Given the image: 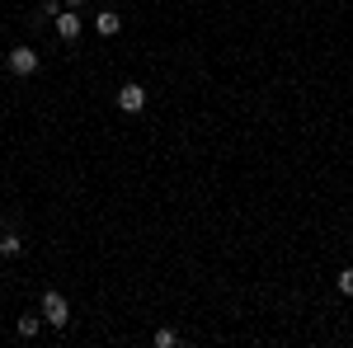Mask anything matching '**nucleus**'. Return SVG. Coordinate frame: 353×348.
<instances>
[{"label":"nucleus","instance_id":"1","mask_svg":"<svg viewBox=\"0 0 353 348\" xmlns=\"http://www.w3.org/2000/svg\"><path fill=\"white\" fill-rule=\"evenodd\" d=\"M43 320L52 325V329H66V325H71V306H66V296H61V292L43 296Z\"/></svg>","mask_w":353,"mask_h":348},{"label":"nucleus","instance_id":"2","mask_svg":"<svg viewBox=\"0 0 353 348\" xmlns=\"http://www.w3.org/2000/svg\"><path fill=\"white\" fill-rule=\"evenodd\" d=\"M5 66H10V76H19V81H24V76H38V52H33V48H14Z\"/></svg>","mask_w":353,"mask_h":348},{"label":"nucleus","instance_id":"3","mask_svg":"<svg viewBox=\"0 0 353 348\" xmlns=\"http://www.w3.org/2000/svg\"><path fill=\"white\" fill-rule=\"evenodd\" d=\"M52 24H57V38H61V43H76V38H81V28H85V19L76 14V10H61Z\"/></svg>","mask_w":353,"mask_h":348},{"label":"nucleus","instance_id":"4","mask_svg":"<svg viewBox=\"0 0 353 348\" xmlns=\"http://www.w3.org/2000/svg\"><path fill=\"white\" fill-rule=\"evenodd\" d=\"M118 108H123V113H141V108H146V90H141L137 81H128L123 90H118Z\"/></svg>","mask_w":353,"mask_h":348},{"label":"nucleus","instance_id":"5","mask_svg":"<svg viewBox=\"0 0 353 348\" xmlns=\"http://www.w3.org/2000/svg\"><path fill=\"white\" fill-rule=\"evenodd\" d=\"M118 28H123V14H118V10H99V14H94V33H99V38H113Z\"/></svg>","mask_w":353,"mask_h":348},{"label":"nucleus","instance_id":"6","mask_svg":"<svg viewBox=\"0 0 353 348\" xmlns=\"http://www.w3.org/2000/svg\"><path fill=\"white\" fill-rule=\"evenodd\" d=\"M43 325H48V320H43V311H38V316H19V320H14V329H19V339H33Z\"/></svg>","mask_w":353,"mask_h":348},{"label":"nucleus","instance_id":"7","mask_svg":"<svg viewBox=\"0 0 353 348\" xmlns=\"http://www.w3.org/2000/svg\"><path fill=\"white\" fill-rule=\"evenodd\" d=\"M0 254H5V259H19V254H24V236H14V231L0 236Z\"/></svg>","mask_w":353,"mask_h":348},{"label":"nucleus","instance_id":"8","mask_svg":"<svg viewBox=\"0 0 353 348\" xmlns=\"http://www.w3.org/2000/svg\"><path fill=\"white\" fill-rule=\"evenodd\" d=\"M151 339H156V348H174V344H179V334H174V329H156Z\"/></svg>","mask_w":353,"mask_h":348},{"label":"nucleus","instance_id":"9","mask_svg":"<svg viewBox=\"0 0 353 348\" xmlns=\"http://www.w3.org/2000/svg\"><path fill=\"white\" fill-rule=\"evenodd\" d=\"M334 287H339V292H344V296H353V268H344V273L334 278Z\"/></svg>","mask_w":353,"mask_h":348},{"label":"nucleus","instance_id":"10","mask_svg":"<svg viewBox=\"0 0 353 348\" xmlns=\"http://www.w3.org/2000/svg\"><path fill=\"white\" fill-rule=\"evenodd\" d=\"M61 10H66V0H43V14H52V19H57Z\"/></svg>","mask_w":353,"mask_h":348},{"label":"nucleus","instance_id":"11","mask_svg":"<svg viewBox=\"0 0 353 348\" xmlns=\"http://www.w3.org/2000/svg\"><path fill=\"white\" fill-rule=\"evenodd\" d=\"M81 5H85V0H66V10H81Z\"/></svg>","mask_w":353,"mask_h":348}]
</instances>
